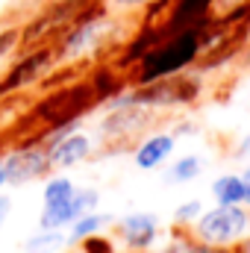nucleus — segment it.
<instances>
[{"mask_svg": "<svg viewBox=\"0 0 250 253\" xmlns=\"http://www.w3.org/2000/svg\"><path fill=\"white\" fill-rule=\"evenodd\" d=\"M250 236V212L245 206H215L194 221V239L212 248H236Z\"/></svg>", "mask_w": 250, "mask_h": 253, "instance_id": "f257e3e1", "label": "nucleus"}, {"mask_svg": "<svg viewBox=\"0 0 250 253\" xmlns=\"http://www.w3.org/2000/svg\"><path fill=\"white\" fill-rule=\"evenodd\" d=\"M200 56V39L194 30H180L177 39H171L168 44H156L138 71V80L147 85V83H156V80H165V77H174L180 74L186 65H191Z\"/></svg>", "mask_w": 250, "mask_h": 253, "instance_id": "f03ea898", "label": "nucleus"}, {"mask_svg": "<svg viewBox=\"0 0 250 253\" xmlns=\"http://www.w3.org/2000/svg\"><path fill=\"white\" fill-rule=\"evenodd\" d=\"M97 203H100V191L97 189H77L71 200L44 206V212H42V218H39V227H42V230H65V227H71L80 215L94 212Z\"/></svg>", "mask_w": 250, "mask_h": 253, "instance_id": "7ed1b4c3", "label": "nucleus"}, {"mask_svg": "<svg viewBox=\"0 0 250 253\" xmlns=\"http://www.w3.org/2000/svg\"><path fill=\"white\" fill-rule=\"evenodd\" d=\"M3 168H6V186L33 183V180H39L50 171L47 147H21V150L9 153L3 159Z\"/></svg>", "mask_w": 250, "mask_h": 253, "instance_id": "20e7f679", "label": "nucleus"}, {"mask_svg": "<svg viewBox=\"0 0 250 253\" xmlns=\"http://www.w3.org/2000/svg\"><path fill=\"white\" fill-rule=\"evenodd\" d=\"M91 156V138L85 132H77V129H68L59 138L47 141V159H50V168H74L80 165L83 159Z\"/></svg>", "mask_w": 250, "mask_h": 253, "instance_id": "39448f33", "label": "nucleus"}, {"mask_svg": "<svg viewBox=\"0 0 250 253\" xmlns=\"http://www.w3.org/2000/svg\"><path fill=\"white\" fill-rule=\"evenodd\" d=\"M118 233H121V239H124L132 251H144V248H150V245L156 242V236H159V221H156V215H150V212H132V215L121 218Z\"/></svg>", "mask_w": 250, "mask_h": 253, "instance_id": "423d86ee", "label": "nucleus"}, {"mask_svg": "<svg viewBox=\"0 0 250 253\" xmlns=\"http://www.w3.org/2000/svg\"><path fill=\"white\" fill-rule=\"evenodd\" d=\"M177 147V135L174 132H156V135H147L138 147H135V165L141 171H153L159 168Z\"/></svg>", "mask_w": 250, "mask_h": 253, "instance_id": "0eeeda50", "label": "nucleus"}, {"mask_svg": "<svg viewBox=\"0 0 250 253\" xmlns=\"http://www.w3.org/2000/svg\"><path fill=\"white\" fill-rule=\"evenodd\" d=\"M103 30H106V21H103V18H88V21H80V24H77V30L65 39L62 56H80V53L91 50V47L100 42Z\"/></svg>", "mask_w": 250, "mask_h": 253, "instance_id": "6e6552de", "label": "nucleus"}, {"mask_svg": "<svg viewBox=\"0 0 250 253\" xmlns=\"http://www.w3.org/2000/svg\"><path fill=\"white\" fill-rule=\"evenodd\" d=\"M212 197L218 206H245V183L239 174H221L212 183Z\"/></svg>", "mask_w": 250, "mask_h": 253, "instance_id": "1a4fd4ad", "label": "nucleus"}, {"mask_svg": "<svg viewBox=\"0 0 250 253\" xmlns=\"http://www.w3.org/2000/svg\"><path fill=\"white\" fill-rule=\"evenodd\" d=\"M112 224V215H103V212H85L80 215L74 224H71V233H68V245H80L83 239L88 236H97L103 227Z\"/></svg>", "mask_w": 250, "mask_h": 253, "instance_id": "9d476101", "label": "nucleus"}, {"mask_svg": "<svg viewBox=\"0 0 250 253\" xmlns=\"http://www.w3.org/2000/svg\"><path fill=\"white\" fill-rule=\"evenodd\" d=\"M68 245V236L62 230H39L24 242V253H59Z\"/></svg>", "mask_w": 250, "mask_h": 253, "instance_id": "9b49d317", "label": "nucleus"}, {"mask_svg": "<svg viewBox=\"0 0 250 253\" xmlns=\"http://www.w3.org/2000/svg\"><path fill=\"white\" fill-rule=\"evenodd\" d=\"M200 171H203V159L200 156H183V159H177L174 165H171V171H168V183H191V180H197L200 177Z\"/></svg>", "mask_w": 250, "mask_h": 253, "instance_id": "f8f14e48", "label": "nucleus"}, {"mask_svg": "<svg viewBox=\"0 0 250 253\" xmlns=\"http://www.w3.org/2000/svg\"><path fill=\"white\" fill-rule=\"evenodd\" d=\"M74 191H77V186H74L68 177H50L47 186H44V191H42L44 206H53V203H65V200H71Z\"/></svg>", "mask_w": 250, "mask_h": 253, "instance_id": "ddd939ff", "label": "nucleus"}, {"mask_svg": "<svg viewBox=\"0 0 250 253\" xmlns=\"http://www.w3.org/2000/svg\"><path fill=\"white\" fill-rule=\"evenodd\" d=\"M212 3H215V0H180L177 9H174V15H171V24H174V27H183L188 21L200 18Z\"/></svg>", "mask_w": 250, "mask_h": 253, "instance_id": "4468645a", "label": "nucleus"}, {"mask_svg": "<svg viewBox=\"0 0 250 253\" xmlns=\"http://www.w3.org/2000/svg\"><path fill=\"white\" fill-rule=\"evenodd\" d=\"M230 248H212V245H203V242H197V239H174L171 242V248L165 253H227Z\"/></svg>", "mask_w": 250, "mask_h": 253, "instance_id": "2eb2a0df", "label": "nucleus"}, {"mask_svg": "<svg viewBox=\"0 0 250 253\" xmlns=\"http://www.w3.org/2000/svg\"><path fill=\"white\" fill-rule=\"evenodd\" d=\"M200 212H203V203H200V200H188L183 206H177L174 221H177V224H194V221L200 218Z\"/></svg>", "mask_w": 250, "mask_h": 253, "instance_id": "dca6fc26", "label": "nucleus"}, {"mask_svg": "<svg viewBox=\"0 0 250 253\" xmlns=\"http://www.w3.org/2000/svg\"><path fill=\"white\" fill-rule=\"evenodd\" d=\"M44 62H47V53H39V56H33L30 62L24 65V68H33V65H36V71H39V65H44ZM30 77H33V71H18V74H15V83H24V80H30Z\"/></svg>", "mask_w": 250, "mask_h": 253, "instance_id": "f3484780", "label": "nucleus"}, {"mask_svg": "<svg viewBox=\"0 0 250 253\" xmlns=\"http://www.w3.org/2000/svg\"><path fill=\"white\" fill-rule=\"evenodd\" d=\"M9 212H12V197H6V194H0V227L6 224V218H9Z\"/></svg>", "mask_w": 250, "mask_h": 253, "instance_id": "a211bd4d", "label": "nucleus"}, {"mask_svg": "<svg viewBox=\"0 0 250 253\" xmlns=\"http://www.w3.org/2000/svg\"><path fill=\"white\" fill-rule=\"evenodd\" d=\"M144 3H153V0H112V6H121V9H135Z\"/></svg>", "mask_w": 250, "mask_h": 253, "instance_id": "6ab92c4d", "label": "nucleus"}, {"mask_svg": "<svg viewBox=\"0 0 250 253\" xmlns=\"http://www.w3.org/2000/svg\"><path fill=\"white\" fill-rule=\"evenodd\" d=\"M242 183H245V206H250V165L245 168V174H239Z\"/></svg>", "mask_w": 250, "mask_h": 253, "instance_id": "aec40b11", "label": "nucleus"}, {"mask_svg": "<svg viewBox=\"0 0 250 253\" xmlns=\"http://www.w3.org/2000/svg\"><path fill=\"white\" fill-rule=\"evenodd\" d=\"M15 42V33H0V56L9 50V44Z\"/></svg>", "mask_w": 250, "mask_h": 253, "instance_id": "412c9836", "label": "nucleus"}, {"mask_svg": "<svg viewBox=\"0 0 250 253\" xmlns=\"http://www.w3.org/2000/svg\"><path fill=\"white\" fill-rule=\"evenodd\" d=\"M236 156H239V159H242V156H250V135H245V138H242V144H239Z\"/></svg>", "mask_w": 250, "mask_h": 253, "instance_id": "4be33fe9", "label": "nucleus"}, {"mask_svg": "<svg viewBox=\"0 0 250 253\" xmlns=\"http://www.w3.org/2000/svg\"><path fill=\"white\" fill-rule=\"evenodd\" d=\"M6 186V168H3V162H0V189Z\"/></svg>", "mask_w": 250, "mask_h": 253, "instance_id": "5701e85b", "label": "nucleus"}, {"mask_svg": "<svg viewBox=\"0 0 250 253\" xmlns=\"http://www.w3.org/2000/svg\"><path fill=\"white\" fill-rule=\"evenodd\" d=\"M230 3H233V6H248L250 0H230Z\"/></svg>", "mask_w": 250, "mask_h": 253, "instance_id": "b1692460", "label": "nucleus"}, {"mask_svg": "<svg viewBox=\"0 0 250 253\" xmlns=\"http://www.w3.org/2000/svg\"><path fill=\"white\" fill-rule=\"evenodd\" d=\"M248 56H250V47H248Z\"/></svg>", "mask_w": 250, "mask_h": 253, "instance_id": "393cba45", "label": "nucleus"}]
</instances>
